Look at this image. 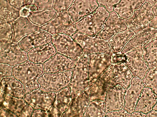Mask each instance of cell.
Masks as SVG:
<instances>
[{"label": "cell", "mask_w": 157, "mask_h": 117, "mask_svg": "<svg viewBox=\"0 0 157 117\" xmlns=\"http://www.w3.org/2000/svg\"><path fill=\"white\" fill-rule=\"evenodd\" d=\"M43 64L27 60L12 67V76L23 85L26 94L39 89L38 80L44 73Z\"/></svg>", "instance_id": "cell-1"}, {"label": "cell", "mask_w": 157, "mask_h": 117, "mask_svg": "<svg viewBox=\"0 0 157 117\" xmlns=\"http://www.w3.org/2000/svg\"><path fill=\"white\" fill-rule=\"evenodd\" d=\"M109 14L105 7L99 6L92 13L74 24L76 32L90 36H96L102 29Z\"/></svg>", "instance_id": "cell-2"}, {"label": "cell", "mask_w": 157, "mask_h": 117, "mask_svg": "<svg viewBox=\"0 0 157 117\" xmlns=\"http://www.w3.org/2000/svg\"><path fill=\"white\" fill-rule=\"evenodd\" d=\"M88 55L85 53L76 60L68 85L72 99L89 86L88 73Z\"/></svg>", "instance_id": "cell-3"}, {"label": "cell", "mask_w": 157, "mask_h": 117, "mask_svg": "<svg viewBox=\"0 0 157 117\" xmlns=\"http://www.w3.org/2000/svg\"><path fill=\"white\" fill-rule=\"evenodd\" d=\"M71 37L79 44L84 53L89 55L102 53L110 56L113 54L109 41L97 35L90 36L76 32Z\"/></svg>", "instance_id": "cell-4"}, {"label": "cell", "mask_w": 157, "mask_h": 117, "mask_svg": "<svg viewBox=\"0 0 157 117\" xmlns=\"http://www.w3.org/2000/svg\"><path fill=\"white\" fill-rule=\"evenodd\" d=\"M73 69L56 73H44L39 78V89L43 91L57 92L68 86Z\"/></svg>", "instance_id": "cell-5"}, {"label": "cell", "mask_w": 157, "mask_h": 117, "mask_svg": "<svg viewBox=\"0 0 157 117\" xmlns=\"http://www.w3.org/2000/svg\"><path fill=\"white\" fill-rule=\"evenodd\" d=\"M74 23L67 10L56 12L53 18L40 27V29L52 35L63 34L71 36L76 32Z\"/></svg>", "instance_id": "cell-6"}, {"label": "cell", "mask_w": 157, "mask_h": 117, "mask_svg": "<svg viewBox=\"0 0 157 117\" xmlns=\"http://www.w3.org/2000/svg\"><path fill=\"white\" fill-rule=\"evenodd\" d=\"M52 43L57 52L74 60H77L84 53L79 44L71 36L59 34L53 35Z\"/></svg>", "instance_id": "cell-7"}, {"label": "cell", "mask_w": 157, "mask_h": 117, "mask_svg": "<svg viewBox=\"0 0 157 117\" xmlns=\"http://www.w3.org/2000/svg\"><path fill=\"white\" fill-rule=\"evenodd\" d=\"M155 16L152 6L146 2L140 8L135 10L132 15L126 20L128 29L137 34L148 27Z\"/></svg>", "instance_id": "cell-8"}, {"label": "cell", "mask_w": 157, "mask_h": 117, "mask_svg": "<svg viewBox=\"0 0 157 117\" xmlns=\"http://www.w3.org/2000/svg\"><path fill=\"white\" fill-rule=\"evenodd\" d=\"M0 62L11 66L22 63L28 59L27 53L17 43L0 41Z\"/></svg>", "instance_id": "cell-9"}, {"label": "cell", "mask_w": 157, "mask_h": 117, "mask_svg": "<svg viewBox=\"0 0 157 117\" xmlns=\"http://www.w3.org/2000/svg\"><path fill=\"white\" fill-rule=\"evenodd\" d=\"M111 56L102 53L88 55V73L89 86L112 65Z\"/></svg>", "instance_id": "cell-10"}, {"label": "cell", "mask_w": 157, "mask_h": 117, "mask_svg": "<svg viewBox=\"0 0 157 117\" xmlns=\"http://www.w3.org/2000/svg\"><path fill=\"white\" fill-rule=\"evenodd\" d=\"M143 49L136 50L125 54V60L123 63L128 69L133 76L142 80L149 70L142 57Z\"/></svg>", "instance_id": "cell-11"}, {"label": "cell", "mask_w": 157, "mask_h": 117, "mask_svg": "<svg viewBox=\"0 0 157 117\" xmlns=\"http://www.w3.org/2000/svg\"><path fill=\"white\" fill-rule=\"evenodd\" d=\"M56 93L43 91L39 89L25 94L23 98L34 109H41L48 111L52 105Z\"/></svg>", "instance_id": "cell-12"}, {"label": "cell", "mask_w": 157, "mask_h": 117, "mask_svg": "<svg viewBox=\"0 0 157 117\" xmlns=\"http://www.w3.org/2000/svg\"><path fill=\"white\" fill-rule=\"evenodd\" d=\"M127 29L126 20L113 11L109 13L102 29L97 36L109 41L116 34Z\"/></svg>", "instance_id": "cell-13"}, {"label": "cell", "mask_w": 157, "mask_h": 117, "mask_svg": "<svg viewBox=\"0 0 157 117\" xmlns=\"http://www.w3.org/2000/svg\"><path fill=\"white\" fill-rule=\"evenodd\" d=\"M157 37V29L148 27L130 39L120 52L126 54L133 51L143 49L148 43Z\"/></svg>", "instance_id": "cell-14"}, {"label": "cell", "mask_w": 157, "mask_h": 117, "mask_svg": "<svg viewBox=\"0 0 157 117\" xmlns=\"http://www.w3.org/2000/svg\"><path fill=\"white\" fill-rule=\"evenodd\" d=\"M114 66L112 64L91 86L90 101L96 99L104 101L110 85Z\"/></svg>", "instance_id": "cell-15"}, {"label": "cell", "mask_w": 157, "mask_h": 117, "mask_svg": "<svg viewBox=\"0 0 157 117\" xmlns=\"http://www.w3.org/2000/svg\"><path fill=\"white\" fill-rule=\"evenodd\" d=\"M76 60L68 58L57 53L43 63L44 73H56L73 69Z\"/></svg>", "instance_id": "cell-16"}, {"label": "cell", "mask_w": 157, "mask_h": 117, "mask_svg": "<svg viewBox=\"0 0 157 117\" xmlns=\"http://www.w3.org/2000/svg\"><path fill=\"white\" fill-rule=\"evenodd\" d=\"M91 86H89L72 99L67 110L62 117H83L90 102Z\"/></svg>", "instance_id": "cell-17"}, {"label": "cell", "mask_w": 157, "mask_h": 117, "mask_svg": "<svg viewBox=\"0 0 157 117\" xmlns=\"http://www.w3.org/2000/svg\"><path fill=\"white\" fill-rule=\"evenodd\" d=\"M99 6L96 0H75L67 11L75 23L92 13Z\"/></svg>", "instance_id": "cell-18"}, {"label": "cell", "mask_w": 157, "mask_h": 117, "mask_svg": "<svg viewBox=\"0 0 157 117\" xmlns=\"http://www.w3.org/2000/svg\"><path fill=\"white\" fill-rule=\"evenodd\" d=\"M144 86L141 79L133 77L124 94L125 104L123 108L131 114L135 111L137 102Z\"/></svg>", "instance_id": "cell-19"}, {"label": "cell", "mask_w": 157, "mask_h": 117, "mask_svg": "<svg viewBox=\"0 0 157 117\" xmlns=\"http://www.w3.org/2000/svg\"><path fill=\"white\" fill-rule=\"evenodd\" d=\"M52 36L47 32L40 29L24 37L17 44L23 50L27 52L32 48L50 43Z\"/></svg>", "instance_id": "cell-20"}, {"label": "cell", "mask_w": 157, "mask_h": 117, "mask_svg": "<svg viewBox=\"0 0 157 117\" xmlns=\"http://www.w3.org/2000/svg\"><path fill=\"white\" fill-rule=\"evenodd\" d=\"M125 90L119 85L110 86L104 101L106 112L124 108Z\"/></svg>", "instance_id": "cell-21"}, {"label": "cell", "mask_w": 157, "mask_h": 117, "mask_svg": "<svg viewBox=\"0 0 157 117\" xmlns=\"http://www.w3.org/2000/svg\"><path fill=\"white\" fill-rule=\"evenodd\" d=\"M55 93L53 103L48 111L49 116L62 117L67 109L72 99L71 90L68 86Z\"/></svg>", "instance_id": "cell-22"}, {"label": "cell", "mask_w": 157, "mask_h": 117, "mask_svg": "<svg viewBox=\"0 0 157 117\" xmlns=\"http://www.w3.org/2000/svg\"><path fill=\"white\" fill-rule=\"evenodd\" d=\"M13 36L12 42L17 43L26 36L40 29L27 17L20 16L11 23Z\"/></svg>", "instance_id": "cell-23"}, {"label": "cell", "mask_w": 157, "mask_h": 117, "mask_svg": "<svg viewBox=\"0 0 157 117\" xmlns=\"http://www.w3.org/2000/svg\"><path fill=\"white\" fill-rule=\"evenodd\" d=\"M3 107L10 110L17 116L31 117L34 110L23 98L6 94Z\"/></svg>", "instance_id": "cell-24"}, {"label": "cell", "mask_w": 157, "mask_h": 117, "mask_svg": "<svg viewBox=\"0 0 157 117\" xmlns=\"http://www.w3.org/2000/svg\"><path fill=\"white\" fill-rule=\"evenodd\" d=\"M52 42L35 47L27 52L28 60L36 63H44L57 53Z\"/></svg>", "instance_id": "cell-25"}, {"label": "cell", "mask_w": 157, "mask_h": 117, "mask_svg": "<svg viewBox=\"0 0 157 117\" xmlns=\"http://www.w3.org/2000/svg\"><path fill=\"white\" fill-rule=\"evenodd\" d=\"M133 75L123 63L114 65L110 85H119L126 89L129 86Z\"/></svg>", "instance_id": "cell-26"}, {"label": "cell", "mask_w": 157, "mask_h": 117, "mask_svg": "<svg viewBox=\"0 0 157 117\" xmlns=\"http://www.w3.org/2000/svg\"><path fill=\"white\" fill-rule=\"evenodd\" d=\"M0 90L12 96L23 98L26 94L22 83L13 76L1 80Z\"/></svg>", "instance_id": "cell-27"}, {"label": "cell", "mask_w": 157, "mask_h": 117, "mask_svg": "<svg viewBox=\"0 0 157 117\" xmlns=\"http://www.w3.org/2000/svg\"><path fill=\"white\" fill-rule=\"evenodd\" d=\"M157 102V95L148 87H144L136 107L135 111L145 114L151 111Z\"/></svg>", "instance_id": "cell-28"}, {"label": "cell", "mask_w": 157, "mask_h": 117, "mask_svg": "<svg viewBox=\"0 0 157 117\" xmlns=\"http://www.w3.org/2000/svg\"><path fill=\"white\" fill-rule=\"evenodd\" d=\"M146 0H120L114 7L113 11L120 17L127 20L133 14L134 11L140 9Z\"/></svg>", "instance_id": "cell-29"}, {"label": "cell", "mask_w": 157, "mask_h": 117, "mask_svg": "<svg viewBox=\"0 0 157 117\" xmlns=\"http://www.w3.org/2000/svg\"><path fill=\"white\" fill-rule=\"evenodd\" d=\"M135 34L133 31L128 29L114 35L109 41L113 54L120 53Z\"/></svg>", "instance_id": "cell-30"}, {"label": "cell", "mask_w": 157, "mask_h": 117, "mask_svg": "<svg viewBox=\"0 0 157 117\" xmlns=\"http://www.w3.org/2000/svg\"><path fill=\"white\" fill-rule=\"evenodd\" d=\"M20 16V10L11 5L7 0H0V24L12 23Z\"/></svg>", "instance_id": "cell-31"}, {"label": "cell", "mask_w": 157, "mask_h": 117, "mask_svg": "<svg viewBox=\"0 0 157 117\" xmlns=\"http://www.w3.org/2000/svg\"><path fill=\"white\" fill-rule=\"evenodd\" d=\"M143 50L142 57L149 69L157 67V37L147 44Z\"/></svg>", "instance_id": "cell-32"}, {"label": "cell", "mask_w": 157, "mask_h": 117, "mask_svg": "<svg viewBox=\"0 0 157 117\" xmlns=\"http://www.w3.org/2000/svg\"><path fill=\"white\" fill-rule=\"evenodd\" d=\"M56 12L53 8L37 10L31 12L27 17L33 23L40 27L49 22Z\"/></svg>", "instance_id": "cell-33"}, {"label": "cell", "mask_w": 157, "mask_h": 117, "mask_svg": "<svg viewBox=\"0 0 157 117\" xmlns=\"http://www.w3.org/2000/svg\"><path fill=\"white\" fill-rule=\"evenodd\" d=\"M104 101L96 99L90 101L83 117H105Z\"/></svg>", "instance_id": "cell-34"}, {"label": "cell", "mask_w": 157, "mask_h": 117, "mask_svg": "<svg viewBox=\"0 0 157 117\" xmlns=\"http://www.w3.org/2000/svg\"><path fill=\"white\" fill-rule=\"evenodd\" d=\"M142 82L144 86L151 88L157 95V67L148 70L143 79Z\"/></svg>", "instance_id": "cell-35"}, {"label": "cell", "mask_w": 157, "mask_h": 117, "mask_svg": "<svg viewBox=\"0 0 157 117\" xmlns=\"http://www.w3.org/2000/svg\"><path fill=\"white\" fill-rule=\"evenodd\" d=\"M13 32L11 23H5L0 24V41L12 42Z\"/></svg>", "instance_id": "cell-36"}, {"label": "cell", "mask_w": 157, "mask_h": 117, "mask_svg": "<svg viewBox=\"0 0 157 117\" xmlns=\"http://www.w3.org/2000/svg\"><path fill=\"white\" fill-rule=\"evenodd\" d=\"M75 0H55L53 8L56 12L67 10Z\"/></svg>", "instance_id": "cell-37"}, {"label": "cell", "mask_w": 157, "mask_h": 117, "mask_svg": "<svg viewBox=\"0 0 157 117\" xmlns=\"http://www.w3.org/2000/svg\"><path fill=\"white\" fill-rule=\"evenodd\" d=\"M55 0H33L32 3L36 6L38 10L53 8Z\"/></svg>", "instance_id": "cell-38"}, {"label": "cell", "mask_w": 157, "mask_h": 117, "mask_svg": "<svg viewBox=\"0 0 157 117\" xmlns=\"http://www.w3.org/2000/svg\"><path fill=\"white\" fill-rule=\"evenodd\" d=\"M99 6H103L109 12L113 10L115 5L120 0H96Z\"/></svg>", "instance_id": "cell-39"}, {"label": "cell", "mask_w": 157, "mask_h": 117, "mask_svg": "<svg viewBox=\"0 0 157 117\" xmlns=\"http://www.w3.org/2000/svg\"><path fill=\"white\" fill-rule=\"evenodd\" d=\"M0 79L12 75V66L6 64L0 63Z\"/></svg>", "instance_id": "cell-40"}, {"label": "cell", "mask_w": 157, "mask_h": 117, "mask_svg": "<svg viewBox=\"0 0 157 117\" xmlns=\"http://www.w3.org/2000/svg\"><path fill=\"white\" fill-rule=\"evenodd\" d=\"M37 10V7L34 4H25L20 10V16L23 17H27L31 12Z\"/></svg>", "instance_id": "cell-41"}, {"label": "cell", "mask_w": 157, "mask_h": 117, "mask_svg": "<svg viewBox=\"0 0 157 117\" xmlns=\"http://www.w3.org/2000/svg\"><path fill=\"white\" fill-rule=\"evenodd\" d=\"M131 114L123 108L120 110L107 112L105 117H131Z\"/></svg>", "instance_id": "cell-42"}, {"label": "cell", "mask_w": 157, "mask_h": 117, "mask_svg": "<svg viewBox=\"0 0 157 117\" xmlns=\"http://www.w3.org/2000/svg\"><path fill=\"white\" fill-rule=\"evenodd\" d=\"M125 54L121 53L114 54L111 56V61L112 64L116 65L123 63L125 60Z\"/></svg>", "instance_id": "cell-43"}, {"label": "cell", "mask_w": 157, "mask_h": 117, "mask_svg": "<svg viewBox=\"0 0 157 117\" xmlns=\"http://www.w3.org/2000/svg\"><path fill=\"white\" fill-rule=\"evenodd\" d=\"M14 8L20 10L25 5L24 0H7Z\"/></svg>", "instance_id": "cell-44"}, {"label": "cell", "mask_w": 157, "mask_h": 117, "mask_svg": "<svg viewBox=\"0 0 157 117\" xmlns=\"http://www.w3.org/2000/svg\"><path fill=\"white\" fill-rule=\"evenodd\" d=\"M32 117H48L49 114L48 111L41 109H34L32 114Z\"/></svg>", "instance_id": "cell-45"}, {"label": "cell", "mask_w": 157, "mask_h": 117, "mask_svg": "<svg viewBox=\"0 0 157 117\" xmlns=\"http://www.w3.org/2000/svg\"><path fill=\"white\" fill-rule=\"evenodd\" d=\"M9 109L3 107L0 109V117H17Z\"/></svg>", "instance_id": "cell-46"}, {"label": "cell", "mask_w": 157, "mask_h": 117, "mask_svg": "<svg viewBox=\"0 0 157 117\" xmlns=\"http://www.w3.org/2000/svg\"><path fill=\"white\" fill-rule=\"evenodd\" d=\"M149 27L157 29V15L150 22Z\"/></svg>", "instance_id": "cell-47"}, {"label": "cell", "mask_w": 157, "mask_h": 117, "mask_svg": "<svg viewBox=\"0 0 157 117\" xmlns=\"http://www.w3.org/2000/svg\"><path fill=\"white\" fill-rule=\"evenodd\" d=\"M0 109L3 106V104L5 98L6 94L3 92L2 91L0 90Z\"/></svg>", "instance_id": "cell-48"}, {"label": "cell", "mask_w": 157, "mask_h": 117, "mask_svg": "<svg viewBox=\"0 0 157 117\" xmlns=\"http://www.w3.org/2000/svg\"><path fill=\"white\" fill-rule=\"evenodd\" d=\"M131 117H147V115L141 112L135 111L131 113Z\"/></svg>", "instance_id": "cell-49"}, {"label": "cell", "mask_w": 157, "mask_h": 117, "mask_svg": "<svg viewBox=\"0 0 157 117\" xmlns=\"http://www.w3.org/2000/svg\"><path fill=\"white\" fill-rule=\"evenodd\" d=\"M147 117H157V110L153 109L147 113Z\"/></svg>", "instance_id": "cell-50"}, {"label": "cell", "mask_w": 157, "mask_h": 117, "mask_svg": "<svg viewBox=\"0 0 157 117\" xmlns=\"http://www.w3.org/2000/svg\"><path fill=\"white\" fill-rule=\"evenodd\" d=\"M153 12L155 16L157 15V2L152 7Z\"/></svg>", "instance_id": "cell-51"}, {"label": "cell", "mask_w": 157, "mask_h": 117, "mask_svg": "<svg viewBox=\"0 0 157 117\" xmlns=\"http://www.w3.org/2000/svg\"><path fill=\"white\" fill-rule=\"evenodd\" d=\"M146 1L153 6L157 2V0H146Z\"/></svg>", "instance_id": "cell-52"}, {"label": "cell", "mask_w": 157, "mask_h": 117, "mask_svg": "<svg viewBox=\"0 0 157 117\" xmlns=\"http://www.w3.org/2000/svg\"><path fill=\"white\" fill-rule=\"evenodd\" d=\"M25 4H31L32 3L33 0H24Z\"/></svg>", "instance_id": "cell-53"}, {"label": "cell", "mask_w": 157, "mask_h": 117, "mask_svg": "<svg viewBox=\"0 0 157 117\" xmlns=\"http://www.w3.org/2000/svg\"><path fill=\"white\" fill-rule=\"evenodd\" d=\"M153 109L157 110V102L153 107Z\"/></svg>", "instance_id": "cell-54"}]
</instances>
